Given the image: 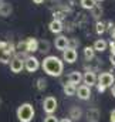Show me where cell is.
Wrapping results in <instances>:
<instances>
[{"instance_id": "obj_20", "label": "cell", "mask_w": 115, "mask_h": 122, "mask_svg": "<svg viewBox=\"0 0 115 122\" xmlns=\"http://www.w3.org/2000/svg\"><path fill=\"white\" fill-rule=\"evenodd\" d=\"M37 51H41L43 54H44V53H48V51H50V43H48L47 40L38 41V50H37Z\"/></svg>"}, {"instance_id": "obj_16", "label": "cell", "mask_w": 115, "mask_h": 122, "mask_svg": "<svg viewBox=\"0 0 115 122\" xmlns=\"http://www.w3.org/2000/svg\"><path fill=\"white\" fill-rule=\"evenodd\" d=\"M75 90H77V85H74V84H71V82H67V84H64V87H63V91H64V94H65L67 97L75 95Z\"/></svg>"}, {"instance_id": "obj_30", "label": "cell", "mask_w": 115, "mask_h": 122, "mask_svg": "<svg viewBox=\"0 0 115 122\" xmlns=\"http://www.w3.org/2000/svg\"><path fill=\"white\" fill-rule=\"evenodd\" d=\"M97 90H98V92H104L107 88H104L102 85H99V84H97Z\"/></svg>"}, {"instance_id": "obj_9", "label": "cell", "mask_w": 115, "mask_h": 122, "mask_svg": "<svg viewBox=\"0 0 115 122\" xmlns=\"http://www.w3.org/2000/svg\"><path fill=\"white\" fill-rule=\"evenodd\" d=\"M75 95H77L80 99L87 101V99H89V98H91V88L83 84V85H80V87L75 90Z\"/></svg>"}, {"instance_id": "obj_8", "label": "cell", "mask_w": 115, "mask_h": 122, "mask_svg": "<svg viewBox=\"0 0 115 122\" xmlns=\"http://www.w3.org/2000/svg\"><path fill=\"white\" fill-rule=\"evenodd\" d=\"M83 82H84V85L87 87H94V85H97V74L94 72V71H87L84 72V75H83Z\"/></svg>"}, {"instance_id": "obj_1", "label": "cell", "mask_w": 115, "mask_h": 122, "mask_svg": "<svg viewBox=\"0 0 115 122\" xmlns=\"http://www.w3.org/2000/svg\"><path fill=\"white\" fill-rule=\"evenodd\" d=\"M41 68L50 77H60L64 70V62L56 56H47L41 62Z\"/></svg>"}, {"instance_id": "obj_25", "label": "cell", "mask_w": 115, "mask_h": 122, "mask_svg": "<svg viewBox=\"0 0 115 122\" xmlns=\"http://www.w3.org/2000/svg\"><path fill=\"white\" fill-rule=\"evenodd\" d=\"M16 50H19V51H26V41H20V43L17 44Z\"/></svg>"}, {"instance_id": "obj_21", "label": "cell", "mask_w": 115, "mask_h": 122, "mask_svg": "<svg viewBox=\"0 0 115 122\" xmlns=\"http://www.w3.org/2000/svg\"><path fill=\"white\" fill-rule=\"evenodd\" d=\"M80 4H81L83 9H85V10H91V9L97 4V1H95V0H80Z\"/></svg>"}, {"instance_id": "obj_29", "label": "cell", "mask_w": 115, "mask_h": 122, "mask_svg": "<svg viewBox=\"0 0 115 122\" xmlns=\"http://www.w3.org/2000/svg\"><path fill=\"white\" fill-rule=\"evenodd\" d=\"M110 121L115 122V109H112V111H111V114H110Z\"/></svg>"}, {"instance_id": "obj_11", "label": "cell", "mask_w": 115, "mask_h": 122, "mask_svg": "<svg viewBox=\"0 0 115 122\" xmlns=\"http://www.w3.org/2000/svg\"><path fill=\"white\" fill-rule=\"evenodd\" d=\"M85 117H87V122H98L99 118H101V114L97 108H89L87 111Z\"/></svg>"}, {"instance_id": "obj_18", "label": "cell", "mask_w": 115, "mask_h": 122, "mask_svg": "<svg viewBox=\"0 0 115 122\" xmlns=\"http://www.w3.org/2000/svg\"><path fill=\"white\" fill-rule=\"evenodd\" d=\"M11 11H13V9H11V6L9 3H1L0 4V16L7 17V16H10Z\"/></svg>"}, {"instance_id": "obj_12", "label": "cell", "mask_w": 115, "mask_h": 122, "mask_svg": "<svg viewBox=\"0 0 115 122\" xmlns=\"http://www.w3.org/2000/svg\"><path fill=\"white\" fill-rule=\"evenodd\" d=\"M54 46H56V48L60 50V51L65 50V48L68 47V37H65V36H58L57 38L54 40Z\"/></svg>"}, {"instance_id": "obj_23", "label": "cell", "mask_w": 115, "mask_h": 122, "mask_svg": "<svg viewBox=\"0 0 115 122\" xmlns=\"http://www.w3.org/2000/svg\"><path fill=\"white\" fill-rule=\"evenodd\" d=\"M95 31H97V34H104V33L107 31V26H105V23H102V21H97V23H95Z\"/></svg>"}, {"instance_id": "obj_6", "label": "cell", "mask_w": 115, "mask_h": 122, "mask_svg": "<svg viewBox=\"0 0 115 122\" xmlns=\"http://www.w3.org/2000/svg\"><path fill=\"white\" fill-rule=\"evenodd\" d=\"M77 50L75 48H71V47H67L65 50H63V61L68 62V64H73L77 61Z\"/></svg>"}, {"instance_id": "obj_17", "label": "cell", "mask_w": 115, "mask_h": 122, "mask_svg": "<svg viewBox=\"0 0 115 122\" xmlns=\"http://www.w3.org/2000/svg\"><path fill=\"white\" fill-rule=\"evenodd\" d=\"M81 114H83V112H81V109H80L78 107H73V108L70 109V117H68V118H70L71 121H73V119H74V121H78V119L81 118Z\"/></svg>"}, {"instance_id": "obj_34", "label": "cell", "mask_w": 115, "mask_h": 122, "mask_svg": "<svg viewBox=\"0 0 115 122\" xmlns=\"http://www.w3.org/2000/svg\"><path fill=\"white\" fill-rule=\"evenodd\" d=\"M58 122H73V121H71L70 118H63L61 121H58Z\"/></svg>"}, {"instance_id": "obj_22", "label": "cell", "mask_w": 115, "mask_h": 122, "mask_svg": "<svg viewBox=\"0 0 115 122\" xmlns=\"http://www.w3.org/2000/svg\"><path fill=\"white\" fill-rule=\"evenodd\" d=\"M91 13H92V17L94 19H99V16L102 14V7L99 4H95L92 9H91Z\"/></svg>"}, {"instance_id": "obj_35", "label": "cell", "mask_w": 115, "mask_h": 122, "mask_svg": "<svg viewBox=\"0 0 115 122\" xmlns=\"http://www.w3.org/2000/svg\"><path fill=\"white\" fill-rule=\"evenodd\" d=\"M33 1H34V3H36V4H41V3H43V1H44V0H33Z\"/></svg>"}, {"instance_id": "obj_32", "label": "cell", "mask_w": 115, "mask_h": 122, "mask_svg": "<svg viewBox=\"0 0 115 122\" xmlns=\"http://www.w3.org/2000/svg\"><path fill=\"white\" fill-rule=\"evenodd\" d=\"M111 38L115 41V26L112 27V30H111Z\"/></svg>"}, {"instance_id": "obj_13", "label": "cell", "mask_w": 115, "mask_h": 122, "mask_svg": "<svg viewBox=\"0 0 115 122\" xmlns=\"http://www.w3.org/2000/svg\"><path fill=\"white\" fill-rule=\"evenodd\" d=\"M38 50V40L30 37L26 40V53H36Z\"/></svg>"}, {"instance_id": "obj_24", "label": "cell", "mask_w": 115, "mask_h": 122, "mask_svg": "<svg viewBox=\"0 0 115 122\" xmlns=\"http://www.w3.org/2000/svg\"><path fill=\"white\" fill-rule=\"evenodd\" d=\"M46 87H47V81H46L44 78H38V80H37V90H38V91H44Z\"/></svg>"}, {"instance_id": "obj_15", "label": "cell", "mask_w": 115, "mask_h": 122, "mask_svg": "<svg viewBox=\"0 0 115 122\" xmlns=\"http://www.w3.org/2000/svg\"><path fill=\"white\" fill-rule=\"evenodd\" d=\"M92 48H94V51H98V53H104V51L108 48V43H107L104 38H99V40H97V41L94 43Z\"/></svg>"}, {"instance_id": "obj_28", "label": "cell", "mask_w": 115, "mask_h": 122, "mask_svg": "<svg viewBox=\"0 0 115 122\" xmlns=\"http://www.w3.org/2000/svg\"><path fill=\"white\" fill-rule=\"evenodd\" d=\"M7 47H9L7 41H0V50H7Z\"/></svg>"}, {"instance_id": "obj_14", "label": "cell", "mask_w": 115, "mask_h": 122, "mask_svg": "<svg viewBox=\"0 0 115 122\" xmlns=\"http://www.w3.org/2000/svg\"><path fill=\"white\" fill-rule=\"evenodd\" d=\"M68 82H71V84H74V85L83 82V74H81L80 71H73V72H70V74H68Z\"/></svg>"}, {"instance_id": "obj_37", "label": "cell", "mask_w": 115, "mask_h": 122, "mask_svg": "<svg viewBox=\"0 0 115 122\" xmlns=\"http://www.w3.org/2000/svg\"><path fill=\"white\" fill-rule=\"evenodd\" d=\"M0 104H1V99H0Z\"/></svg>"}, {"instance_id": "obj_31", "label": "cell", "mask_w": 115, "mask_h": 122, "mask_svg": "<svg viewBox=\"0 0 115 122\" xmlns=\"http://www.w3.org/2000/svg\"><path fill=\"white\" fill-rule=\"evenodd\" d=\"M110 61H111V64L115 67V54H111L110 56Z\"/></svg>"}, {"instance_id": "obj_3", "label": "cell", "mask_w": 115, "mask_h": 122, "mask_svg": "<svg viewBox=\"0 0 115 122\" xmlns=\"http://www.w3.org/2000/svg\"><path fill=\"white\" fill-rule=\"evenodd\" d=\"M43 109L47 115H53L57 109V99L54 97H46L44 101H43Z\"/></svg>"}, {"instance_id": "obj_19", "label": "cell", "mask_w": 115, "mask_h": 122, "mask_svg": "<svg viewBox=\"0 0 115 122\" xmlns=\"http://www.w3.org/2000/svg\"><path fill=\"white\" fill-rule=\"evenodd\" d=\"M84 57H85L87 61L94 60V57H95V51H94V48H92L91 46H87L85 48H84Z\"/></svg>"}, {"instance_id": "obj_36", "label": "cell", "mask_w": 115, "mask_h": 122, "mask_svg": "<svg viewBox=\"0 0 115 122\" xmlns=\"http://www.w3.org/2000/svg\"><path fill=\"white\" fill-rule=\"evenodd\" d=\"M95 1H104V0H95Z\"/></svg>"}, {"instance_id": "obj_10", "label": "cell", "mask_w": 115, "mask_h": 122, "mask_svg": "<svg viewBox=\"0 0 115 122\" xmlns=\"http://www.w3.org/2000/svg\"><path fill=\"white\" fill-rule=\"evenodd\" d=\"M48 29H50V31H51L53 34H60L61 31L64 30V24H63L61 20L53 19V20L50 21V24H48Z\"/></svg>"}, {"instance_id": "obj_7", "label": "cell", "mask_w": 115, "mask_h": 122, "mask_svg": "<svg viewBox=\"0 0 115 122\" xmlns=\"http://www.w3.org/2000/svg\"><path fill=\"white\" fill-rule=\"evenodd\" d=\"M23 68H24V61H23V58H20L19 56H16V57H13L10 60V70H11V72L19 74V72L23 71Z\"/></svg>"}, {"instance_id": "obj_33", "label": "cell", "mask_w": 115, "mask_h": 122, "mask_svg": "<svg viewBox=\"0 0 115 122\" xmlns=\"http://www.w3.org/2000/svg\"><path fill=\"white\" fill-rule=\"evenodd\" d=\"M111 94H112V97L115 98V82L111 85Z\"/></svg>"}, {"instance_id": "obj_27", "label": "cell", "mask_w": 115, "mask_h": 122, "mask_svg": "<svg viewBox=\"0 0 115 122\" xmlns=\"http://www.w3.org/2000/svg\"><path fill=\"white\" fill-rule=\"evenodd\" d=\"M108 47H110V50H111V54H115V41L114 40H111V43L108 44Z\"/></svg>"}, {"instance_id": "obj_2", "label": "cell", "mask_w": 115, "mask_h": 122, "mask_svg": "<svg viewBox=\"0 0 115 122\" xmlns=\"http://www.w3.org/2000/svg\"><path fill=\"white\" fill-rule=\"evenodd\" d=\"M34 107L30 102H24L17 108V119L20 122H31L34 118Z\"/></svg>"}, {"instance_id": "obj_4", "label": "cell", "mask_w": 115, "mask_h": 122, "mask_svg": "<svg viewBox=\"0 0 115 122\" xmlns=\"http://www.w3.org/2000/svg\"><path fill=\"white\" fill-rule=\"evenodd\" d=\"M114 82H115V77H114V74H111V72H101L97 77V84L102 85L104 88L111 87Z\"/></svg>"}, {"instance_id": "obj_26", "label": "cell", "mask_w": 115, "mask_h": 122, "mask_svg": "<svg viewBox=\"0 0 115 122\" xmlns=\"http://www.w3.org/2000/svg\"><path fill=\"white\" fill-rule=\"evenodd\" d=\"M44 122H58V119L54 115H47V117L44 118Z\"/></svg>"}, {"instance_id": "obj_5", "label": "cell", "mask_w": 115, "mask_h": 122, "mask_svg": "<svg viewBox=\"0 0 115 122\" xmlns=\"http://www.w3.org/2000/svg\"><path fill=\"white\" fill-rule=\"evenodd\" d=\"M23 61H24V68L29 72H36L40 68V61L37 60L36 57H33V56L26 57V60H23Z\"/></svg>"}]
</instances>
